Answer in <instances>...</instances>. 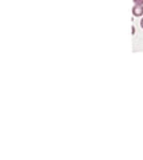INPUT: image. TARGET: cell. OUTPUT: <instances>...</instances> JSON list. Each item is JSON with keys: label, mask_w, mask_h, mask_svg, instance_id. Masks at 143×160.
Here are the masks:
<instances>
[{"label": "cell", "mask_w": 143, "mask_h": 160, "mask_svg": "<svg viewBox=\"0 0 143 160\" xmlns=\"http://www.w3.org/2000/svg\"><path fill=\"white\" fill-rule=\"evenodd\" d=\"M132 13H134V16H142L143 15V6H134Z\"/></svg>", "instance_id": "1"}, {"label": "cell", "mask_w": 143, "mask_h": 160, "mask_svg": "<svg viewBox=\"0 0 143 160\" xmlns=\"http://www.w3.org/2000/svg\"><path fill=\"white\" fill-rule=\"evenodd\" d=\"M140 27H142V28H143V19H142V20H140Z\"/></svg>", "instance_id": "4"}, {"label": "cell", "mask_w": 143, "mask_h": 160, "mask_svg": "<svg viewBox=\"0 0 143 160\" xmlns=\"http://www.w3.org/2000/svg\"><path fill=\"white\" fill-rule=\"evenodd\" d=\"M135 6H143V0H134Z\"/></svg>", "instance_id": "2"}, {"label": "cell", "mask_w": 143, "mask_h": 160, "mask_svg": "<svg viewBox=\"0 0 143 160\" xmlns=\"http://www.w3.org/2000/svg\"><path fill=\"white\" fill-rule=\"evenodd\" d=\"M131 33H132V35H134V33H135V27H134V26H132V27H131Z\"/></svg>", "instance_id": "3"}]
</instances>
